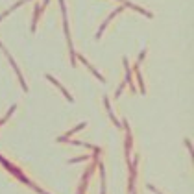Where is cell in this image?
<instances>
[{
	"label": "cell",
	"mask_w": 194,
	"mask_h": 194,
	"mask_svg": "<svg viewBox=\"0 0 194 194\" xmlns=\"http://www.w3.org/2000/svg\"><path fill=\"white\" fill-rule=\"evenodd\" d=\"M46 78H48V80H50V81H52V83H54V85H56V87H59V91H61V92H63V94H65V96H67V98H68V102H72V96H70V94H68V92H67V89H65V87H63V85H61V83H59V81H56V80H54V78H52V76H50V74H48V76H46Z\"/></svg>",
	"instance_id": "1"
}]
</instances>
